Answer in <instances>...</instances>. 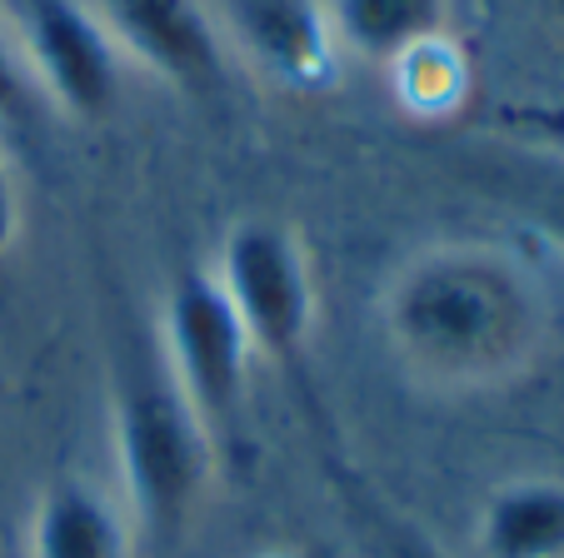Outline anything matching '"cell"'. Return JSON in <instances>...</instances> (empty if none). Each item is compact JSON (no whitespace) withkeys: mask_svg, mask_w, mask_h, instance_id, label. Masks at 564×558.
I'll use <instances>...</instances> for the list:
<instances>
[{"mask_svg":"<svg viewBox=\"0 0 564 558\" xmlns=\"http://www.w3.org/2000/svg\"><path fill=\"white\" fill-rule=\"evenodd\" d=\"M11 240H15V179L0 165V254L11 250Z\"/></svg>","mask_w":564,"mask_h":558,"instance_id":"4fadbf2b","label":"cell"},{"mask_svg":"<svg viewBox=\"0 0 564 558\" xmlns=\"http://www.w3.org/2000/svg\"><path fill=\"white\" fill-rule=\"evenodd\" d=\"M21 100H25V75H21L11 41H6V31H0V116L21 110Z\"/></svg>","mask_w":564,"mask_h":558,"instance_id":"8fae6325","label":"cell"},{"mask_svg":"<svg viewBox=\"0 0 564 558\" xmlns=\"http://www.w3.org/2000/svg\"><path fill=\"white\" fill-rule=\"evenodd\" d=\"M110 41L181 90H215L225 75L205 0H96Z\"/></svg>","mask_w":564,"mask_h":558,"instance_id":"8992f818","label":"cell"},{"mask_svg":"<svg viewBox=\"0 0 564 558\" xmlns=\"http://www.w3.org/2000/svg\"><path fill=\"white\" fill-rule=\"evenodd\" d=\"M235 25L275 80L315 85L330 75L335 31L315 0H235Z\"/></svg>","mask_w":564,"mask_h":558,"instance_id":"52a82bcc","label":"cell"},{"mask_svg":"<svg viewBox=\"0 0 564 558\" xmlns=\"http://www.w3.org/2000/svg\"><path fill=\"white\" fill-rule=\"evenodd\" d=\"M25 51L55 106L75 120H96L120 96V55L110 31L75 0H31Z\"/></svg>","mask_w":564,"mask_h":558,"instance_id":"5b68a950","label":"cell"},{"mask_svg":"<svg viewBox=\"0 0 564 558\" xmlns=\"http://www.w3.org/2000/svg\"><path fill=\"white\" fill-rule=\"evenodd\" d=\"M380 558H445V554H440L425 534L394 524V528H384V534H380Z\"/></svg>","mask_w":564,"mask_h":558,"instance_id":"7c38bea8","label":"cell"},{"mask_svg":"<svg viewBox=\"0 0 564 558\" xmlns=\"http://www.w3.org/2000/svg\"><path fill=\"white\" fill-rule=\"evenodd\" d=\"M550 309L514 254L495 244H435L384 289V335L410 374L440 390H485L540 354Z\"/></svg>","mask_w":564,"mask_h":558,"instance_id":"6da1fadb","label":"cell"},{"mask_svg":"<svg viewBox=\"0 0 564 558\" xmlns=\"http://www.w3.org/2000/svg\"><path fill=\"white\" fill-rule=\"evenodd\" d=\"M220 289L246 325L256 354L290 364L315 329V285L300 240L275 220H240L220 250Z\"/></svg>","mask_w":564,"mask_h":558,"instance_id":"277c9868","label":"cell"},{"mask_svg":"<svg viewBox=\"0 0 564 558\" xmlns=\"http://www.w3.org/2000/svg\"><path fill=\"white\" fill-rule=\"evenodd\" d=\"M31 558H130V528L100 489L61 479L35 504Z\"/></svg>","mask_w":564,"mask_h":558,"instance_id":"ba28073f","label":"cell"},{"mask_svg":"<svg viewBox=\"0 0 564 558\" xmlns=\"http://www.w3.org/2000/svg\"><path fill=\"white\" fill-rule=\"evenodd\" d=\"M560 225H564V200H560Z\"/></svg>","mask_w":564,"mask_h":558,"instance_id":"9a60e30c","label":"cell"},{"mask_svg":"<svg viewBox=\"0 0 564 558\" xmlns=\"http://www.w3.org/2000/svg\"><path fill=\"white\" fill-rule=\"evenodd\" d=\"M250 344L246 325L225 299L215 274H181L165 299V374L175 380L181 400L210 434V444H230L240 429V409H246V384H250Z\"/></svg>","mask_w":564,"mask_h":558,"instance_id":"3957f363","label":"cell"},{"mask_svg":"<svg viewBox=\"0 0 564 558\" xmlns=\"http://www.w3.org/2000/svg\"><path fill=\"white\" fill-rule=\"evenodd\" d=\"M475 544L485 558H564V484L514 479L495 489Z\"/></svg>","mask_w":564,"mask_h":558,"instance_id":"9c48e42d","label":"cell"},{"mask_svg":"<svg viewBox=\"0 0 564 558\" xmlns=\"http://www.w3.org/2000/svg\"><path fill=\"white\" fill-rule=\"evenodd\" d=\"M550 6V15H554V25H560V35H564V0H544Z\"/></svg>","mask_w":564,"mask_h":558,"instance_id":"5bb4252c","label":"cell"},{"mask_svg":"<svg viewBox=\"0 0 564 558\" xmlns=\"http://www.w3.org/2000/svg\"><path fill=\"white\" fill-rule=\"evenodd\" d=\"M325 15L335 45L365 61H410L445 35V0H330Z\"/></svg>","mask_w":564,"mask_h":558,"instance_id":"30bf717a","label":"cell"},{"mask_svg":"<svg viewBox=\"0 0 564 558\" xmlns=\"http://www.w3.org/2000/svg\"><path fill=\"white\" fill-rule=\"evenodd\" d=\"M116 453L135 524L155 538H175L210 484L215 444L171 374L135 369L126 380L116 409Z\"/></svg>","mask_w":564,"mask_h":558,"instance_id":"7a4b0ae2","label":"cell"}]
</instances>
